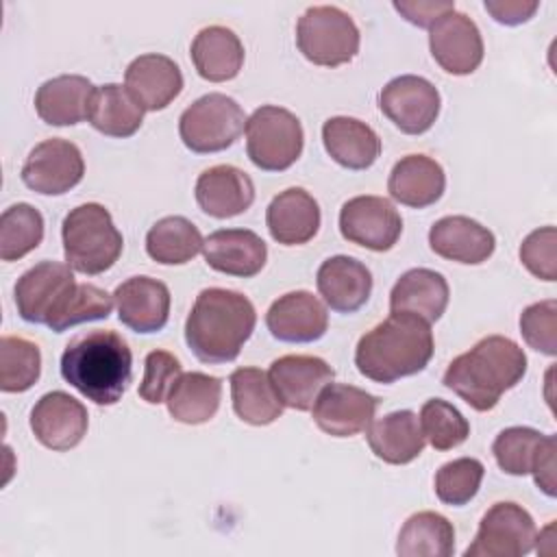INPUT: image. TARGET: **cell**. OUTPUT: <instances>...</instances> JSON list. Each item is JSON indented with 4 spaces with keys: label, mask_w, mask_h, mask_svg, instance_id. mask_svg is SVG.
I'll return each mask as SVG.
<instances>
[{
    "label": "cell",
    "mask_w": 557,
    "mask_h": 557,
    "mask_svg": "<svg viewBox=\"0 0 557 557\" xmlns=\"http://www.w3.org/2000/svg\"><path fill=\"white\" fill-rule=\"evenodd\" d=\"M222 398V381L205 372H183L172 385L165 403L176 422L205 424L209 422Z\"/></svg>",
    "instance_id": "obj_33"
},
{
    "label": "cell",
    "mask_w": 557,
    "mask_h": 557,
    "mask_svg": "<svg viewBox=\"0 0 557 557\" xmlns=\"http://www.w3.org/2000/svg\"><path fill=\"white\" fill-rule=\"evenodd\" d=\"M205 246L198 226L183 215H165L146 233V252L161 265H183Z\"/></svg>",
    "instance_id": "obj_35"
},
{
    "label": "cell",
    "mask_w": 557,
    "mask_h": 557,
    "mask_svg": "<svg viewBox=\"0 0 557 557\" xmlns=\"http://www.w3.org/2000/svg\"><path fill=\"white\" fill-rule=\"evenodd\" d=\"M376 407L379 398L370 392L331 381L322 387L311 409L320 431L333 437H352L370 426Z\"/></svg>",
    "instance_id": "obj_14"
},
{
    "label": "cell",
    "mask_w": 557,
    "mask_h": 557,
    "mask_svg": "<svg viewBox=\"0 0 557 557\" xmlns=\"http://www.w3.org/2000/svg\"><path fill=\"white\" fill-rule=\"evenodd\" d=\"M117 318L135 333H157L170 318V289L152 276H131L115 287Z\"/></svg>",
    "instance_id": "obj_19"
},
{
    "label": "cell",
    "mask_w": 557,
    "mask_h": 557,
    "mask_svg": "<svg viewBox=\"0 0 557 557\" xmlns=\"http://www.w3.org/2000/svg\"><path fill=\"white\" fill-rule=\"evenodd\" d=\"M318 292L337 313H355L372 294V274L355 257L335 255L322 261L315 274Z\"/></svg>",
    "instance_id": "obj_24"
},
{
    "label": "cell",
    "mask_w": 557,
    "mask_h": 557,
    "mask_svg": "<svg viewBox=\"0 0 557 557\" xmlns=\"http://www.w3.org/2000/svg\"><path fill=\"white\" fill-rule=\"evenodd\" d=\"M448 283L431 268L407 270L389 292V309L413 313L429 324L440 320L448 307Z\"/></svg>",
    "instance_id": "obj_30"
},
{
    "label": "cell",
    "mask_w": 557,
    "mask_h": 557,
    "mask_svg": "<svg viewBox=\"0 0 557 557\" xmlns=\"http://www.w3.org/2000/svg\"><path fill=\"white\" fill-rule=\"evenodd\" d=\"M183 374L181 361L168 350H152L144 361V379L139 383V398L148 405L165 403L172 385Z\"/></svg>",
    "instance_id": "obj_44"
},
{
    "label": "cell",
    "mask_w": 557,
    "mask_h": 557,
    "mask_svg": "<svg viewBox=\"0 0 557 557\" xmlns=\"http://www.w3.org/2000/svg\"><path fill=\"white\" fill-rule=\"evenodd\" d=\"M396 553L400 557H450L455 553L453 522L437 511L409 516L398 533Z\"/></svg>",
    "instance_id": "obj_36"
},
{
    "label": "cell",
    "mask_w": 557,
    "mask_h": 557,
    "mask_svg": "<svg viewBox=\"0 0 557 557\" xmlns=\"http://www.w3.org/2000/svg\"><path fill=\"white\" fill-rule=\"evenodd\" d=\"M320 220L318 200L302 187L283 189L265 209L268 231L283 246H300L313 239Z\"/></svg>",
    "instance_id": "obj_25"
},
{
    "label": "cell",
    "mask_w": 557,
    "mask_h": 557,
    "mask_svg": "<svg viewBox=\"0 0 557 557\" xmlns=\"http://www.w3.org/2000/svg\"><path fill=\"white\" fill-rule=\"evenodd\" d=\"M196 202L198 207L218 220L235 218L250 209L255 202L252 178L228 163L207 168L196 181Z\"/></svg>",
    "instance_id": "obj_20"
},
{
    "label": "cell",
    "mask_w": 557,
    "mask_h": 557,
    "mask_svg": "<svg viewBox=\"0 0 557 557\" xmlns=\"http://www.w3.org/2000/svg\"><path fill=\"white\" fill-rule=\"evenodd\" d=\"M257 324L255 305L235 289H202L185 320V342L202 363L218 366L237 359Z\"/></svg>",
    "instance_id": "obj_1"
},
{
    "label": "cell",
    "mask_w": 557,
    "mask_h": 557,
    "mask_svg": "<svg viewBox=\"0 0 557 557\" xmlns=\"http://www.w3.org/2000/svg\"><path fill=\"white\" fill-rule=\"evenodd\" d=\"M205 261L215 272L250 278L259 274L268 259L265 242L248 228L213 231L202 246Z\"/></svg>",
    "instance_id": "obj_23"
},
{
    "label": "cell",
    "mask_w": 557,
    "mask_h": 557,
    "mask_svg": "<svg viewBox=\"0 0 557 557\" xmlns=\"http://www.w3.org/2000/svg\"><path fill=\"white\" fill-rule=\"evenodd\" d=\"M329 157L346 170H368L381 154V139L372 126L357 117L335 115L322 126Z\"/></svg>",
    "instance_id": "obj_29"
},
{
    "label": "cell",
    "mask_w": 557,
    "mask_h": 557,
    "mask_svg": "<svg viewBox=\"0 0 557 557\" xmlns=\"http://www.w3.org/2000/svg\"><path fill=\"white\" fill-rule=\"evenodd\" d=\"M246 128V113L226 94H205L178 117V135L191 152L209 154L233 146Z\"/></svg>",
    "instance_id": "obj_8"
},
{
    "label": "cell",
    "mask_w": 557,
    "mask_h": 557,
    "mask_svg": "<svg viewBox=\"0 0 557 557\" xmlns=\"http://www.w3.org/2000/svg\"><path fill=\"white\" fill-rule=\"evenodd\" d=\"M485 11L505 26H518L522 22H529L535 11L540 9V2H524V0H485Z\"/></svg>",
    "instance_id": "obj_47"
},
{
    "label": "cell",
    "mask_w": 557,
    "mask_h": 557,
    "mask_svg": "<svg viewBox=\"0 0 557 557\" xmlns=\"http://www.w3.org/2000/svg\"><path fill=\"white\" fill-rule=\"evenodd\" d=\"M537 527L518 503H494L481 518L466 557H522L535 548Z\"/></svg>",
    "instance_id": "obj_9"
},
{
    "label": "cell",
    "mask_w": 557,
    "mask_h": 557,
    "mask_svg": "<svg viewBox=\"0 0 557 557\" xmlns=\"http://www.w3.org/2000/svg\"><path fill=\"white\" fill-rule=\"evenodd\" d=\"M61 237L67 265L89 276L107 272L120 259L124 246L111 213L98 202L74 207L63 218Z\"/></svg>",
    "instance_id": "obj_5"
},
{
    "label": "cell",
    "mask_w": 557,
    "mask_h": 557,
    "mask_svg": "<svg viewBox=\"0 0 557 557\" xmlns=\"http://www.w3.org/2000/svg\"><path fill=\"white\" fill-rule=\"evenodd\" d=\"M44 239V215L28 202L11 205L0 215V259L17 261Z\"/></svg>",
    "instance_id": "obj_37"
},
{
    "label": "cell",
    "mask_w": 557,
    "mask_h": 557,
    "mask_svg": "<svg viewBox=\"0 0 557 557\" xmlns=\"http://www.w3.org/2000/svg\"><path fill=\"white\" fill-rule=\"evenodd\" d=\"M555 246H557V231H555V226L535 228L520 244V261H522V265L533 276L553 283L557 278Z\"/></svg>",
    "instance_id": "obj_45"
},
{
    "label": "cell",
    "mask_w": 557,
    "mask_h": 557,
    "mask_svg": "<svg viewBox=\"0 0 557 557\" xmlns=\"http://www.w3.org/2000/svg\"><path fill=\"white\" fill-rule=\"evenodd\" d=\"M124 87L144 111H161L183 91V74L165 54H139L124 72Z\"/></svg>",
    "instance_id": "obj_22"
},
{
    "label": "cell",
    "mask_w": 557,
    "mask_h": 557,
    "mask_svg": "<svg viewBox=\"0 0 557 557\" xmlns=\"http://www.w3.org/2000/svg\"><path fill=\"white\" fill-rule=\"evenodd\" d=\"M485 468L474 457H459L444 463L435 474V494L444 505L461 507L470 503L483 481Z\"/></svg>",
    "instance_id": "obj_42"
},
{
    "label": "cell",
    "mask_w": 557,
    "mask_h": 557,
    "mask_svg": "<svg viewBox=\"0 0 557 557\" xmlns=\"http://www.w3.org/2000/svg\"><path fill=\"white\" fill-rule=\"evenodd\" d=\"M268 376L285 407L309 411L322 387L333 381L335 370L313 355H285L272 361Z\"/></svg>",
    "instance_id": "obj_18"
},
{
    "label": "cell",
    "mask_w": 557,
    "mask_h": 557,
    "mask_svg": "<svg viewBox=\"0 0 557 557\" xmlns=\"http://www.w3.org/2000/svg\"><path fill=\"white\" fill-rule=\"evenodd\" d=\"M87 120L98 133L126 139L139 131L144 122V109L126 87L107 83L96 87Z\"/></svg>",
    "instance_id": "obj_34"
},
{
    "label": "cell",
    "mask_w": 557,
    "mask_h": 557,
    "mask_svg": "<svg viewBox=\"0 0 557 557\" xmlns=\"http://www.w3.org/2000/svg\"><path fill=\"white\" fill-rule=\"evenodd\" d=\"M429 246L442 259L479 265L494 255L496 237L487 226L468 215H446L431 226Z\"/></svg>",
    "instance_id": "obj_21"
},
{
    "label": "cell",
    "mask_w": 557,
    "mask_h": 557,
    "mask_svg": "<svg viewBox=\"0 0 557 557\" xmlns=\"http://www.w3.org/2000/svg\"><path fill=\"white\" fill-rule=\"evenodd\" d=\"M76 283L70 265L59 261H39L15 283V307L24 322L48 324L63 296Z\"/></svg>",
    "instance_id": "obj_16"
},
{
    "label": "cell",
    "mask_w": 557,
    "mask_h": 557,
    "mask_svg": "<svg viewBox=\"0 0 557 557\" xmlns=\"http://www.w3.org/2000/svg\"><path fill=\"white\" fill-rule=\"evenodd\" d=\"M265 326L278 342L309 344L326 333L329 313L318 296L305 289H296L278 296L270 305L265 313Z\"/></svg>",
    "instance_id": "obj_17"
},
{
    "label": "cell",
    "mask_w": 557,
    "mask_h": 557,
    "mask_svg": "<svg viewBox=\"0 0 557 557\" xmlns=\"http://www.w3.org/2000/svg\"><path fill=\"white\" fill-rule=\"evenodd\" d=\"M41 374L39 346L26 337L4 335L0 339V389L20 394L30 389Z\"/></svg>",
    "instance_id": "obj_39"
},
{
    "label": "cell",
    "mask_w": 557,
    "mask_h": 557,
    "mask_svg": "<svg viewBox=\"0 0 557 557\" xmlns=\"http://www.w3.org/2000/svg\"><path fill=\"white\" fill-rule=\"evenodd\" d=\"M339 233L355 246L385 252L396 246L403 233V220L387 198L355 196L342 205Z\"/></svg>",
    "instance_id": "obj_11"
},
{
    "label": "cell",
    "mask_w": 557,
    "mask_h": 557,
    "mask_svg": "<svg viewBox=\"0 0 557 557\" xmlns=\"http://www.w3.org/2000/svg\"><path fill=\"white\" fill-rule=\"evenodd\" d=\"M61 376L96 405H115L133 376V352L122 335L96 329L76 335L61 355Z\"/></svg>",
    "instance_id": "obj_3"
},
{
    "label": "cell",
    "mask_w": 557,
    "mask_h": 557,
    "mask_svg": "<svg viewBox=\"0 0 557 557\" xmlns=\"http://www.w3.org/2000/svg\"><path fill=\"white\" fill-rule=\"evenodd\" d=\"M431 324L413 313L392 311L363 333L355 348V366L374 383H394L422 372L433 357Z\"/></svg>",
    "instance_id": "obj_2"
},
{
    "label": "cell",
    "mask_w": 557,
    "mask_h": 557,
    "mask_svg": "<svg viewBox=\"0 0 557 557\" xmlns=\"http://www.w3.org/2000/svg\"><path fill=\"white\" fill-rule=\"evenodd\" d=\"M96 87L87 76L61 74L46 83L35 94V111L50 126H74L89 117V107Z\"/></svg>",
    "instance_id": "obj_26"
},
{
    "label": "cell",
    "mask_w": 557,
    "mask_h": 557,
    "mask_svg": "<svg viewBox=\"0 0 557 557\" xmlns=\"http://www.w3.org/2000/svg\"><path fill=\"white\" fill-rule=\"evenodd\" d=\"M355 20L333 4L309 7L296 24V46L307 61L322 67L350 63L359 52Z\"/></svg>",
    "instance_id": "obj_6"
},
{
    "label": "cell",
    "mask_w": 557,
    "mask_h": 557,
    "mask_svg": "<svg viewBox=\"0 0 557 557\" xmlns=\"http://www.w3.org/2000/svg\"><path fill=\"white\" fill-rule=\"evenodd\" d=\"M440 91L424 76L403 74L379 94V109L405 135L426 133L440 115Z\"/></svg>",
    "instance_id": "obj_10"
},
{
    "label": "cell",
    "mask_w": 557,
    "mask_h": 557,
    "mask_svg": "<svg viewBox=\"0 0 557 557\" xmlns=\"http://www.w3.org/2000/svg\"><path fill=\"white\" fill-rule=\"evenodd\" d=\"M244 131L248 159L263 172H283L302 154V124L283 107L263 104L255 109Z\"/></svg>",
    "instance_id": "obj_7"
},
{
    "label": "cell",
    "mask_w": 557,
    "mask_h": 557,
    "mask_svg": "<svg viewBox=\"0 0 557 557\" xmlns=\"http://www.w3.org/2000/svg\"><path fill=\"white\" fill-rule=\"evenodd\" d=\"M394 9L411 24L420 28H431L444 13L455 9V2H435V0H396Z\"/></svg>",
    "instance_id": "obj_46"
},
{
    "label": "cell",
    "mask_w": 557,
    "mask_h": 557,
    "mask_svg": "<svg viewBox=\"0 0 557 557\" xmlns=\"http://www.w3.org/2000/svg\"><path fill=\"white\" fill-rule=\"evenodd\" d=\"M555 450H557V440L555 435L548 440V444L544 446L542 455L537 457L535 461V468H533V479H535V485L546 494V496H555Z\"/></svg>",
    "instance_id": "obj_48"
},
{
    "label": "cell",
    "mask_w": 557,
    "mask_h": 557,
    "mask_svg": "<svg viewBox=\"0 0 557 557\" xmlns=\"http://www.w3.org/2000/svg\"><path fill=\"white\" fill-rule=\"evenodd\" d=\"M87 426L89 416L85 405L61 389L44 394L30 409V431L50 450L63 453L78 446Z\"/></svg>",
    "instance_id": "obj_15"
},
{
    "label": "cell",
    "mask_w": 557,
    "mask_h": 557,
    "mask_svg": "<svg viewBox=\"0 0 557 557\" xmlns=\"http://www.w3.org/2000/svg\"><path fill=\"white\" fill-rule=\"evenodd\" d=\"M418 420L424 440L435 450L457 448L470 435V424L463 413L442 398H429L422 405Z\"/></svg>",
    "instance_id": "obj_41"
},
{
    "label": "cell",
    "mask_w": 557,
    "mask_h": 557,
    "mask_svg": "<svg viewBox=\"0 0 557 557\" xmlns=\"http://www.w3.org/2000/svg\"><path fill=\"white\" fill-rule=\"evenodd\" d=\"M366 435L374 457L392 466H405L420 457L426 442L420 420L411 409L392 411L379 420H372Z\"/></svg>",
    "instance_id": "obj_28"
},
{
    "label": "cell",
    "mask_w": 557,
    "mask_h": 557,
    "mask_svg": "<svg viewBox=\"0 0 557 557\" xmlns=\"http://www.w3.org/2000/svg\"><path fill=\"white\" fill-rule=\"evenodd\" d=\"M231 400L237 418L252 426H265L281 418L283 403L276 396L268 372L259 368H237L231 379Z\"/></svg>",
    "instance_id": "obj_32"
},
{
    "label": "cell",
    "mask_w": 557,
    "mask_h": 557,
    "mask_svg": "<svg viewBox=\"0 0 557 557\" xmlns=\"http://www.w3.org/2000/svg\"><path fill=\"white\" fill-rule=\"evenodd\" d=\"M520 333L529 348L548 357L557 355V300L529 305L520 313Z\"/></svg>",
    "instance_id": "obj_43"
},
{
    "label": "cell",
    "mask_w": 557,
    "mask_h": 557,
    "mask_svg": "<svg viewBox=\"0 0 557 557\" xmlns=\"http://www.w3.org/2000/svg\"><path fill=\"white\" fill-rule=\"evenodd\" d=\"M85 161L81 148L67 139L52 137L39 141L22 165V181L44 196H61L83 181Z\"/></svg>",
    "instance_id": "obj_12"
},
{
    "label": "cell",
    "mask_w": 557,
    "mask_h": 557,
    "mask_svg": "<svg viewBox=\"0 0 557 557\" xmlns=\"http://www.w3.org/2000/svg\"><path fill=\"white\" fill-rule=\"evenodd\" d=\"M429 48L435 63L453 76L472 74L481 65L485 52L474 20L455 9L444 13L429 28Z\"/></svg>",
    "instance_id": "obj_13"
},
{
    "label": "cell",
    "mask_w": 557,
    "mask_h": 557,
    "mask_svg": "<svg viewBox=\"0 0 557 557\" xmlns=\"http://www.w3.org/2000/svg\"><path fill=\"white\" fill-rule=\"evenodd\" d=\"M189 57L198 76L211 83H224L239 74L244 65V46L226 26H207L191 41Z\"/></svg>",
    "instance_id": "obj_31"
},
{
    "label": "cell",
    "mask_w": 557,
    "mask_h": 557,
    "mask_svg": "<svg viewBox=\"0 0 557 557\" xmlns=\"http://www.w3.org/2000/svg\"><path fill=\"white\" fill-rule=\"evenodd\" d=\"M524 372L522 348L509 337L487 335L448 363L442 383L472 409L490 411L507 389L522 381Z\"/></svg>",
    "instance_id": "obj_4"
},
{
    "label": "cell",
    "mask_w": 557,
    "mask_h": 557,
    "mask_svg": "<svg viewBox=\"0 0 557 557\" xmlns=\"http://www.w3.org/2000/svg\"><path fill=\"white\" fill-rule=\"evenodd\" d=\"M113 309V296L91 283H74L48 318V329L63 333L76 324L104 320Z\"/></svg>",
    "instance_id": "obj_38"
},
{
    "label": "cell",
    "mask_w": 557,
    "mask_h": 557,
    "mask_svg": "<svg viewBox=\"0 0 557 557\" xmlns=\"http://www.w3.org/2000/svg\"><path fill=\"white\" fill-rule=\"evenodd\" d=\"M446 189L444 168L426 154H407L394 163L387 191L389 196L411 209L435 205Z\"/></svg>",
    "instance_id": "obj_27"
},
{
    "label": "cell",
    "mask_w": 557,
    "mask_h": 557,
    "mask_svg": "<svg viewBox=\"0 0 557 557\" xmlns=\"http://www.w3.org/2000/svg\"><path fill=\"white\" fill-rule=\"evenodd\" d=\"M553 435H544L531 426H509L500 431L492 444L498 468L511 476L531 474L537 457Z\"/></svg>",
    "instance_id": "obj_40"
}]
</instances>
